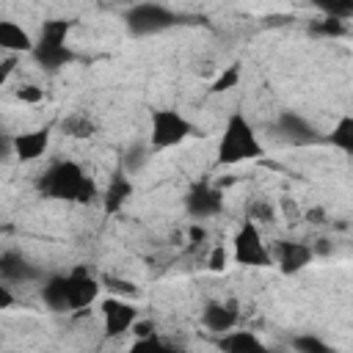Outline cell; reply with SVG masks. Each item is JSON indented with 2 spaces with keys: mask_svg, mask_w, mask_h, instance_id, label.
I'll return each instance as SVG.
<instances>
[{
  "mask_svg": "<svg viewBox=\"0 0 353 353\" xmlns=\"http://www.w3.org/2000/svg\"><path fill=\"white\" fill-rule=\"evenodd\" d=\"M36 190L44 199L74 201V204H91V201L102 199L94 176H88L83 171V165L74 163V160H55V163H50L36 176Z\"/></svg>",
  "mask_w": 353,
  "mask_h": 353,
  "instance_id": "6da1fadb",
  "label": "cell"
},
{
  "mask_svg": "<svg viewBox=\"0 0 353 353\" xmlns=\"http://www.w3.org/2000/svg\"><path fill=\"white\" fill-rule=\"evenodd\" d=\"M256 157H262V143L256 138V130L251 127V121L245 119L243 110H232L226 124H223L221 141H218L215 163L218 165H237V163L256 160Z\"/></svg>",
  "mask_w": 353,
  "mask_h": 353,
  "instance_id": "7a4b0ae2",
  "label": "cell"
},
{
  "mask_svg": "<svg viewBox=\"0 0 353 353\" xmlns=\"http://www.w3.org/2000/svg\"><path fill=\"white\" fill-rule=\"evenodd\" d=\"M72 30V22L69 19H47L39 30V39H36V47H33V61L47 69V72H58L63 66H69L77 55L74 50L66 44V36Z\"/></svg>",
  "mask_w": 353,
  "mask_h": 353,
  "instance_id": "3957f363",
  "label": "cell"
},
{
  "mask_svg": "<svg viewBox=\"0 0 353 353\" xmlns=\"http://www.w3.org/2000/svg\"><path fill=\"white\" fill-rule=\"evenodd\" d=\"M179 14L163 3H138L132 8H127L124 14V22H127V30L132 36H154V33H163L174 25H179Z\"/></svg>",
  "mask_w": 353,
  "mask_h": 353,
  "instance_id": "277c9868",
  "label": "cell"
},
{
  "mask_svg": "<svg viewBox=\"0 0 353 353\" xmlns=\"http://www.w3.org/2000/svg\"><path fill=\"white\" fill-rule=\"evenodd\" d=\"M196 127L174 108H157L152 110V127H149V143L154 152L160 149H171L176 143H182L188 135H193Z\"/></svg>",
  "mask_w": 353,
  "mask_h": 353,
  "instance_id": "5b68a950",
  "label": "cell"
},
{
  "mask_svg": "<svg viewBox=\"0 0 353 353\" xmlns=\"http://www.w3.org/2000/svg\"><path fill=\"white\" fill-rule=\"evenodd\" d=\"M232 256L237 265L243 268H268L273 262V254L270 248L265 245L262 234H259V226L254 221H243L240 229L234 232V240H232Z\"/></svg>",
  "mask_w": 353,
  "mask_h": 353,
  "instance_id": "8992f818",
  "label": "cell"
},
{
  "mask_svg": "<svg viewBox=\"0 0 353 353\" xmlns=\"http://www.w3.org/2000/svg\"><path fill=\"white\" fill-rule=\"evenodd\" d=\"M185 212H188L196 223L221 215V212H223V190L215 188V185L207 182V179L193 182L190 190L185 193Z\"/></svg>",
  "mask_w": 353,
  "mask_h": 353,
  "instance_id": "52a82bcc",
  "label": "cell"
},
{
  "mask_svg": "<svg viewBox=\"0 0 353 353\" xmlns=\"http://www.w3.org/2000/svg\"><path fill=\"white\" fill-rule=\"evenodd\" d=\"M273 130L279 132V138H284L292 146H309V143H320L323 135L320 130L298 110H281L273 121Z\"/></svg>",
  "mask_w": 353,
  "mask_h": 353,
  "instance_id": "ba28073f",
  "label": "cell"
},
{
  "mask_svg": "<svg viewBox=\"0 0 353 353\" xmlns=\"http://www.w3.org/2000/svg\"><path fill=\"white\" fill-rule=\"evenodd\" d=\"M99 312H102V334H105V339H116V336L127 334L138 323L135 303H130L124 298H116V295L105 298Z\"/></svg>",
  "mask_w": 353,
  "mask_h": 353,
  "instance_id": "9c48e42d",
  "label": "cell"
},
{
  "mask_svg": "<svg viewBox=\"0 0 353 353\" xmlns=\"http://www.w3.org/2000/svg\"><path fill=\"white\" fill-rule=\"evenodd\" d=\"M66 279H69V306L72 309H85L97 301V295L102 290V279H97L88 270V265H74L66 273Z\"/></svg>",
  "mask_w": 353,
  "mask_h": 353,
  "instance_id": "30bf717a",
  "label": "cell"
},
{
  "mask_svg": "<svg viewBox=\"0 0 353 353\" xmlns=\"http://www.w3.org/2000/svg\"><path fill=\"white\" fill-rule=\"evenodd\" d=\"M270 254H273V259H276V265H279V270L284 276L301 273L314 259L312 245L303 243V240H276V245H273Z\"/></svg>",
  "mask_w": 353,
  "mask_h": 353,
  "instance_id": "8fae6325",
  "label": "cell"
},
{
  "mask_svg": "<svg viewBox=\"0 0 353 353\" xmlns=\"http://www.w3.org/2000/svg\"><path fill=\"white\" fill-rule=\"evenodd\" d=\"M0 279H3V284H25V281H44V273L25 254L3 251L0 254Z\"/></svg>",
  "mask_w": 353,
  "mask_h": 353,
  "instance_id": "7c38bea8",
  "label": "cell"
},
{
  "mask_svg": "<svg viewBox=\"0 0 353 353\" xmlns=\"http://www.w3.org/2000/svg\"><path fill=\"white\" fill-rule=\"evenodd\" d=\"M237 317H240L237 301H207L204 309H201V325L207 331H212L215 336L234 331Z\"/></svg>",
  "mask_w": 353,
  "mask_h": 353,
  "instance_id": "4fadbf2b",
  "label": "cell"
},
{
  "mask_svg": "<svg viewBox=\"0 0 353 353\" xmlns=\"http://www.w3.org/2000/svg\"><path fill=\"white\" fill-rule=\"evenodd\" d=\"M47 146H50V130H47V127L11 135V149H14V157H17L19 163H33V160H39V157L47 152Z\"/></svg>",
  "mask_w": 353,
  "mask_h": 353,
  "instance_id": "5bb4252c",
  "label": "cell"
},
{
  "mask_svg": "<svg viewBox=\"0 0 353 353\" xmlns=\"http://www.w3.org/2000/svg\"><path fill=\"white\" fill-rule=\"evenodd\" d=\"M132 190H135L132 176H130L124 168H116V171L110 174V179H108L105 193H102V210H105L108 215H116V212L127 204V199L132 196Z\"/></svg>",
  "mask_w": 353,
  "mask_h": 353,
  "instance_id": "9a60e30c",
  "label": "cell"
},
{
  "mask_svg": "<svg viewBox=\"0 0 353 353\" xmlns=\"http://www.w3.org/2000/svg\"><path fill=\"white\" fill-rule=\"evenodd\" d=\"M218 350L221 353H273L254 331H243V328H234L229 334H221L215 339Z\"/></svg>",
  "mask_w": 353,
  "mask_h": 353,
  "instance_id": "2e32d148",
  "label": "cell"
},
{
  "mask_svg": "<svg viewBox=\"0 0 353 353\" xmlns=\"http://www.w3.org/2000/svg\"><path fill=\"white\" fill-rule=\"evenodd\" d=\"M39 295H41V303L50 312H66V309H72L69 306V279H66V273H50L41 281Z\"/></svg>",
  "mask_w": 353,
  "mask_h": 353,
  "instance_id": "e0dca14e",
  "label": "cell"
},
{
  "mask_svg": "<svg viewBox=\"0 0 353 353\" xmlns=\"http://www.w3.org/2000/svg\"><path fill=\"white\" fill-rule=\"evenodd\" d=\"M33 47H36V39H30V33L22 25H17L11 19L0 22V50L19 55V52H33Z\"/></svg>",
  "mask_w": 353,
  "mask_h": 353,
  "instance_id": "ac0fdd59",
  "label": "cell"
},
{
  "mask_svg": "<svg viewBox=\"0 0 353 353\" xmlns=\"http://www.w3.org/2000/svg\"><path fill=\"white\" fill-rule=\"evenodd\" d=\"M58 127H61V132H63L66 138H77V141H88V138L97 135V121H94L88 113H83V110L66 113Z\"/></svg>",
  "mask_w": 353,
  "mask_h": 353,
  "instance_id": "d6986e66",
  "label": "cell"
},
{
  "mask_svg": "<svg viewBox=\"0 0 353 353\" xmlns=\"http://www.w3.org/2000/svg\"><path fill=\"white\" fill-rule=\"evenodd\" d=\"M323 141L334 149H339L345 157H353V116H339L336 124L331 127L328 135H323Z\"/></svg>",
  "mask_w": 353,
  "mask_h": 353,
  "instance_id": "ffe728a7",
  "label": "cell"
},
{
  "mask_svg": "<svg viewBox=\"0 0 353 353\" xmlns=\"http://www.w3.org/2000/svg\"><path fill=\"white\" fill-rule=\"evenodd\" d=\"M152 152H154V149H152L149 141H132V143L124 146V152H121V165H119V168H124L130 176H135V174L149 163Z\"/></svg>",
  "mask_w": 353,
  "mask_h": 353,
  "instance_id": "44dd1931",
  "label": "cell"
},
{
  "mask_svg": "<svg viewBox=\"0 0 353 353\" xmlns=\"http://www.w3.org/2000/svg\"><path fill=\"white\" fill-rule=\"evenodd\" d=\"M127 353H188L185 347H176V345H171V342H165L160 334H152V336H138L130 347H127Z\"/></svg>",
  "mask_w": 353,
  "mask_h": 353,
  "instance_id": "7402d4cb",
  "label": "cell"
},
{
  "mask_svg": "<svg viewBox=\"0 0 353 353\" xmlns=\"http://www.w3.org/2000/svg\"><path fill=\"white\" fill-rule=\"evenodd\" d=\"M290 347H292V353H336L323 336L309 334V331L295 334V336L290 339Z\"/></svg>",
  "mask_w": 353,
  "mask_h": 353,
  "instance_id": "603a6c76",
  "label": "cell"
},
{
  "mask_svg": "<svg viewBox=\"0 0 353 353\" xmlns=\"http://www.w3.org/2000/svg\"><path fill=\"white\" fill-rule=\"evenodd\" d=\"M276 218H279V210H276V204L270 199H262V196L251 199L248 221H254V223H276Z\"/></svg>",
  "mask_w": 353,
  "mask_h": 353,
  "instance_id": "cb8c5ba5",
  "label": "cell"
},
{
  "mask_svg": "<svg viewBox=\"0 0 353 353\" xmlns=\"http://www.w3.org/2000/svg\"><path fill=\"white\" fill-rule=\"evenodd\" d=\"M309 33H312V36H317V39H339V36H345V33H347V28H345V22H342V19L323 17V19H317V22H312V25H309Z\"/></svg>",
  "mask_w": 353,
  "mask_h": 353,
  "instance_id": "d4e9b609",
  "label": "cell"
},
{
  "mask_svg": "<svg viewBox=\"0 0 353 353\" xmlns=\"http://www.w3.org/2000/svg\"><path fill=\"white\" fill-rule=\"evenodd\" d=\"M317 11H323V17L331 19H353V0H317L314 3Z\"/></svg>",
  "mask_w": 353,
  "mask_h": 353,
  "instance_id": "484cf974",
  "label": "cell"
},
{
  "mask_svg": "<svg viewBox=\"0 0 353 353\" xmlns=\"http://www.w3.org/2000/svg\"><path fill=\"white\" fill-rule=\"evenodd\" d=\"M237 83H240V63H229L215 80H212V85H210V94H223V91H232V88H237Z\"/></svg>",
  "mask_w": 353,
  "mask_h": 353,
  "instance_id": "4316f807",
  "label": "cell"
},
{
  "mask_svg": "<svg viewBox=\"0 0 353 353\" xmlns=\"http://www.w3.org/2000/svg\"><path fill=\"white\" fill-rule=\"evenodd\" d=\"M102 284L110 290V295H116V298H138L141 295V290L132 284V281H127V279H119V276H102Z\"/></svg>",
  "mask_w": 353,
  "mask_h": 353,
  "instance_id": "83f0119b",
  "label": "cell"
},
{
  "mask_svg": "<svg viewBox=\"0 0 353 353\" xmlns=\"http://www.w3.org/2000/svg\"><path fill=\"white\" fill-rule=\"evenodd\" d=\"M14 97H17L19 102H28V105H36V102H41V99H44V88H39V85H33V83H28V85H19V88L14 91Z\"/></svg>",
  "mask_w": 353,
  "mask_h": 353,
  "instance_id": "f1b7e54d",
  "label": "cell"
},
{
  "mask_svg": "<svg viewBox=\"0 0 353 353\" xmlns=\"http://www.w3.org/2000/svg\"><path fill=\"white\" fill-rule=\"evenodd\" d=\"M226 262H229V254H226L223 245H215V248L210 251V256H207V268H210L212 273H221V270L226 268Z\"/></svg>",
  "mask_w": 353,
  "mask_h": 353,
  "instance_id": "f546056e",
  "label": "cell"
},
{
  "mask_svg": "<svg viewBox=\"0 0 353 353\" xmlns=\"http://www.w3.org/2000/svg\"><path fill=\"white\" fill-rule=\"evenodd\" d=\"M279 210L284 212V218H287L290 223H295V221L301 218V210H298V204H295L292 196H281V199H279Z\"/></svg>",
  "mask_w": 353,
  "mask_h": 353,
  "instance_id": "4dcf8cb0",
  "label": "cell"
},
{
  "mask_svg": "<svg viewBox=\"0 0 353 353\" xmlns=\"http://www.w3.org/2000/svg\"><path fill=\"white\" fill-rule=\"evenodd\" d=\"M204 240H207V229H204L201 223H196V221H193V223L188 226V243H193V245H201Z\"/></svg>",
  "mask_w": 353,
  "mask_h": 353,
  "instance_id": "1f68e13d",
  "label": "cell"
},
{
  "mask_svg": "<svg viewBox=\"0 0 353 353\" xmlns=\"http://www.w3.org/2000/svg\"><path fill=\"white\" fill-rule=\"evenodd\" d=\"M306 218H309V223H325V207H309Z\"/></svg>",
  "mask_w": 353,
  "mask_h": 353,
  "instance_id": "d6a6232c",
  "label": "cell"
},
{
  "mask_svg": "<svg viewBox=\"0 0 353 353\" xmlns=\"http://www.w3.org/2000/svg\"><path fill=\"white\" fill-rule=\"evenodd\" d=\"M11 306H14V292L8 284H3L0 287V309H11Z\"/></svg>",
  "mask_w": 353,
  "mask_h": 353,
  "instance_id": "836d02e7",
  "label": "cell"
},
{
  "mask_svg": "<svg viewBox=\"0 0 353 353\" xmlns=\"http://www.w3.org/2000/svg\"><path fill=\"white\" fill-rule=\"evenodd\" d=\"M132 334H135V339H138V336H152V334H154V325H152V323L138 320V323L132 325Z\"/></svg>",
  "mask_w": 353,
  "mask_h": 353,
  "instance_id": "e575fe53",
  "label": "cell"
},
{
  "mask_svg": "<svg viewBox=\"0 0 353 353\" xmlns=\"http://www.w3.org/2000/svg\"><path fill=\"white\" fill-rule=\"evenodd\" d=\"M312 251H314V256H317V254L325 256V254H331V245H328V240H317V243L312 245Z\"/></svg>",
  "mask_w": 353,
  "mask_h": 353,
  "instance_id": "d590c367",
  "label": "cell"
},
{
  "mask_svg": "<svg viewBox=\"0 0 353 353\" xmlns=\"http://www.w3.org/2000/svg\"><path fill=\"white\" fill-rule=\"evenodd\" d=\"M14 63H17V58H14V55L3 61V77H8V74H11V69H14Z\"/></svg>",
  "mask_w": 353,
  "mask_h": 353,
  "instance_id": "8d00e7d4",
  "label": "cell"
}]
</instances>
